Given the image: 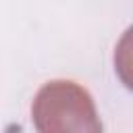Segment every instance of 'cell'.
<instances>
[{"instance_id":"obj_1","label":"cell","mask_w":133,"mask_h":133,"mask_svg":"<svg viewBox=\"0 0 133 133\" xmlns=\"http://www.w3.org/2000/svg\"><path fill=\"white\" fill-rule=\"evenodd\" d=\"M31 121L37 133H102L91 94L69 79H54L37 89Z\"/></svg>"},{"instance_id":"obj_2","label":"cell","mask_w":133,"mask_h":133,"mask_svg":"<svg viewBox=\"0 0 133 133\" xmlns=\"http://www.w3.org/2000/svg\"><path fill=\"white\" fill-rule=\"evenodd\" d=\"M114 71L121 83L133 91V25L121 35L114 48Z\"/></svg>"}]
</instances>
